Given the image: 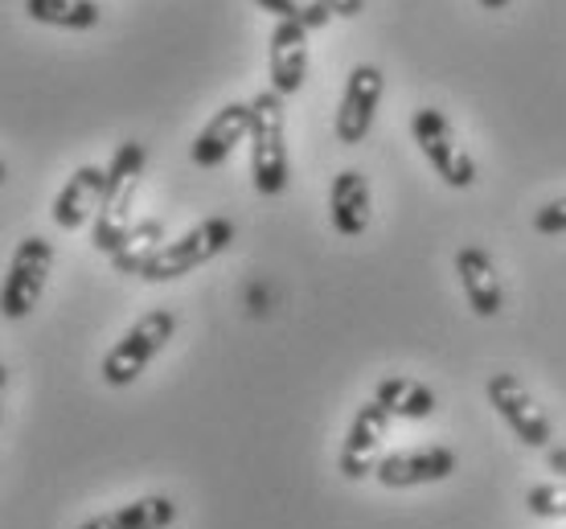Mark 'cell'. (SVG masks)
I'll return each mask as SVG.
<instances>
[{
	"mask_svg": "<svg viewBox=\"0 0 566 529\" xmlns=\"http://www.w3.org/2000/svg\"><path fill=\"white\" fill-rule=\"evenodd\" d=\"M513 0H481V9H489V13H501V9H510Z\"/></svg>",
	"mask_w": 566,
	"mask_h": 529,
	"instance_id": "484cf974",
	"label": "cell"
},
{
	"mask_svg": "<svg viewBox=\"0 0 566 529\" xmlns=\"http://www.w3.org/2000/svg\"><path fill=\"white\" fill-rule=\"evenodd\" d=\"M455 275H460V287H464V300L476 316H496L505 308V287H501V275H496V263L484 246H464L455 251Z\"/></svg>",
	"mask_w": 566,
	"mask_h": 529,
	"instance_id": "4fadbf2b",
	"label": "cell"
},
{
	"mask_svg": "<svg viewBox=\"0 0 566 529\" xmlns=\"http://www.w3.org/2000/svg\"><path fill=\"white\" fill-rule=\"evenodd\" d=\"M382 91H386V78L378 66H354L349 78H345V95H340V107H337V119H333V128H337V140L340 144H361L374 128V115H378V103H382Z\"/></svg>",
	"mask_w": 566,
	"mask_h": 529,
	"instance_id": "9c48e42d",
	"label": "cell"
},
{
	"mask_svg": "<svg viewBox=\"0 0 566 529\" xmlns=\"http://www.w3.org/2000/svg\"><path fill=\"white\" fill-rule=\"evenodd\" d=\"M251 181L263 198L287 189V140H283V95L259 91L251 99Z\"/></svg>",
	"mask_w": 566,
	"mask_h": 529,
	"instance_id": "7a4b0ae2",
	"label": "cell"
},
{
	"mask_svg": "<svg viewBox=\"0 0 566 529\" xmlns=\"http://www.w3.org/2000/svg\"><path fill=\"white\" fill-rule=\"evenodd\" d=\"M247 136H251V103H227V107L198 131L189 157H193L198 169H218V165H227V157L247 140Z\"/></svg>",
	"mask_w": 566,
	"mask_h": 529,
	"instance_id": "7c38bea8",
	"label": "cell"
},
{
	"mask_svg": "<svg viewBox=\"0 0 566 529\" xmlns=\"http://www.w3.org/2000/svg\"><path fill=\"white\" fill-rule=\"evenodd\" d=\"M268 71L275 95H283V99L296 95L308 78V29L292 25V21H275L268 42Z\"/></svg>",
	"mask_w": 566,
	"mask_h": 529,
	"instance_id": "8fae6325",
	"label": "cell"
},
{
	"mask_svg": "<svg viewBox=\"0 0 566 529\" xmlns=\"http://www.w3.org/2000/svg\"><path fill=\"white\" fill-rule=\"evenodd\" d=\"M390 423H395V415L386 406H378V402H366L357 411L349 431H345V444H340V459H337L345 480H366V476H374V468L382 464V444L386 435H390Z\"/></svg>",
	"mask_w": 566,
	"mask_h": 529,
	"instance_id": "ba28073f",
	"label": "cell"
},
{
	"mask_svg": "<svg viewBox=\"0 0 566 529\" xmlns=\"http://www.w3.org/2000/svg\"><path fill=\"white\" fill-rule=\"evenodd\" d=\"M525 509L534 517H546V521L566 517V485H534L525 493Z\"/></svg>",
	"mask_w": 566,
	"mask_h": 529,
	"instance_id": "44dd1931",
	"label": "cell"
},
{
	"mask_svg": "<svg viewBox=\"0 0 566 529\" xmlns=\"http://www.w3.org/2000/svg\"><path fill=\"white\" fill-rule=\"evenodd\" d=\"M230 243H234V222H230V218H206L201 226L185 230L181 239H172V243L160 246L153 255V263L140 272V279H148V284L181 279V275L198 272L201 263L218 258Z\"/></svg>",
	"mask_w": 566,
	"mask_h": 529,
	"instance_id": "277c9868",
	"label": "cell"
},
{
	"mask_svg": "<svg viewBox=\"0 0 566 529\" xmlns=\"http://www.w3.org/2000/svg\"><path fill=\"white\" fill-rule=\"evenodd\" d=\"M172 521H177V501L165 493H153V497H140V501H128L119 509L91 517L78 529H169Z\"/></svg>",
	"mask_w": 566,
	"mask_h": 529,
	"instance_id": "2e32d148",
	"label": "cell"
},
{
	"mask_svg": "<svg viewBox=\"0 0 566 529\" xmlns=\"http://www.w3.org/2000/svg\"><path fill=\"white\" fill-rule=\"evenodd\" d=\"M455 473L452 447H415V452H390L374 468V480L382 488H419L448 480Z\"/></svg>",
	"mask_w": 566,
	"mask_h": 529,
	"instance_id": "30bf717a",
	"label": "cell"
},
{
	"mask_svg": "<svg viewBox=\"0 0 566 529\" xmlns=\"http://www.w3.org/2000/svg\"><path fill=\"white\" fill-rule=\"evenodd\" d=\"M25 17L38 21V25H54V29H95L99 25L103 9L95 0H25Z\"/></svg>",
	"mask_w": 566,
	"mask_h": 529,
	"instance_id": "d6986e66",
	"label": "cell"
},
{
	"mask_svg": "<svg viewBox=\"0 0 566 529\" xmlns=\"http://www.w3.org/2000/svg\"><path fill=\"white\" fill-rule=\"evenodd\" d=\"M374 402L386 406L395 419H431L436 415V390L423 387L419 378H382L374 390Z\"/></svg>",
	"mask_w": 566,
	"mask_h": 529,
	"instance_id": "e0dca14e",
	"label": "cell"
},
{
	"mask_svg": "<svg viewBox=\"0 0 566 529\" xmlns=\"http://www.w3.org/2000/svg\"><path fill=\"white\" fill-rule=\"evenodd\" d=\"M50 272H54V243L42 239V234L21 239L13 258H9L4 284H0V316L25 320V316L38 308V300H42L45 284H50Z\"/></svg>",
	"mask_w": 566,
	"mask_h": 529,
	"instance_id": "5b68a950",
	"label": "cell"
},
{
	"mask_svg": "<svg viewBox=\"0 0 566 529\" xmlns=\"http://www.w3.org/2000/svg\"><path fill=\"white\" fill-rule=\"evenodd\" d=\"M160 246H165V222L160 218H144V222H136L128 230V239L119 243V251L112 255V267L119 275H140Z\"/></svg>",
	"mask_w": 566,
	"mask_h": 529,
	"instance_id": "ac0fdd59",
	"label": "cell"
},
{
	"mask_svg": "<svg viewBox=\"0 0 566 529\" xmlns=\"http://www.w3.org/2000/svg\"><path fill=\"white\" fill-rule=\"evenodd\" d=\"M4 177H9V169H4V160H0V186H4Z\"/></svg>",
	"mask_w": 566,
	"mask_h": 529,
	"instance_id": "4316f807",
	"label": "cell"
},
{
	"mask_svg": "<svg viewBox=\"0 0 566 529\" xmlns=\"http://www.w3.org/2000/svg\"><path fill=\"white\" fill-rule=\"evenodd\" d=\"M546 468L566 485V447H546Z\"/></svg>",
	"mask_w": 566,
	"mask_h": 529,
	"instance_id": "cb8c5ba5",
	"label": "cell"
},
{
	"mask_svg": "<svg viewBox=\"0 0 566 529\" xmlns=\"http://www.w3.org/2000/svg\"><path fill=\"white\" fill-rule=\"evenodd\" d=\"M328 218L340 239H357L369 226V181L366 172L340 169L328 186Z\"/></svg>",
	"mask_w": 566,
	"mask_h": 529,
	"instance_id": "9a60e30c",
	"label": "cell"
},
{
	"mask_svg": "<svg viewBox=\"0 0 566 529\" xmlns=\"http://www.w3.org/2000/svg\"><path fill=\"white\" fill-rule=\"evenodd\" d=\"M534 230L538 234H566V198H554V201H546L538 214H534Z\"/></svg>",
	"mask_w": 566,
	"mask_h": 529,
	"instance_id": "7402d4cb",
	"label": "cell"
},
{
	"mask_svg": "<svg viewBox=\"0 0 566 529\" xmlns=\"http://www.w3.org/2000/svg\"><path fill=\"white\" fill-rule=\"evenodd\" d=\"M333 17H361L366 13V0H321Z\"/></svg>",
	"mask_w": 566,
	"mask_h": 529,
	"instance_id": "603a6c76",
	"label": "cell"
},
{
	"mask_svg": "<svg viewBox=\"0 0 566 529\" xmlns=\"http://www.w3.org/2000/svg\"><path fill=\"white\" fill-rule=\"evenodd\" d=\"M263 13L280 17V21H292V25H304L312 33V29H325L328 21H333V13H328L321 0H255Z\"/></svg>",
	"mask_w": 566,
	"mask_h": 529,
	"instance_id": "ffe728a7",
	"label": "cell"
},
{
	"mask_svg": "<svg viewBox=\"0 0 566 529\" xmlns=\"http://www.w3.org/2000/svg\"><path fill=\"white\" fill-rule=\"evenodd\" d=\"M484 399H489V406H493L496 415L510 423V431L522 440L525 447H554V427L551 419H546V411H542L538 402H534V394L522 387V378L517 373H493L489 382H484Z\"/></svg>",
	"mask_w": 566,
	"mask_h": 529,
	"instance_id": "52a82bcc",
	"label": "cell"
},
{
	"mask_svg": "<svg viewBox=\"0 0 566 529\" xmlns=\"http://www.w3.org/2000/svg\"><path fill=\"white\" fill-rule=\"evenodd\" d=\"M103 189H107V169L103 165H78L71 172V181L57 189L54 198V222L62 230H83L91 218L99 214Z\"/></svg>",
	"mask_w": 566,
	"mask_h": 529,
	"instance_id": "5bb4252c",
	"label": "cell"
},
{
	"mask_svg": "<svg viewBox=\"0 0 566 529\" xmlns=\"http://www.w3.org/2000/svg\"><path fill=\"white\" fill-rule=\"evenodd\" d=\"M4 390H9V370L0 366V419H4Z\"/></svg>",
	"mask_w": 566,
	"mask_h": 529,
	"instance_id": "d4e9b609",
	"label": "cell"
},
{
	"mask_svg": "<svg viewBox=\"0 0 566 529\" xmlns=\"http://www.w3.org/2000/svg\"><path fill=\"white\" fill-rule=\"evenodd\" d=\"M411 136H415V144H419V152H423L427 165L439 172L443 186L468 189L476 181V165H472V157L455 144V131L443 112L419 107V112L411 115Z\"/></svg>",
	"mask_w": 566,
	"mask_h": 529,
	"instance_id": "8992f818",
	"label": "cell"
},
{
	"mask_svg": "<svg viewBox=\"0 0 566 529\" xmlns=\"http://www.w3.org/2000/svg\"><path fill=\"white\" fill-rule=\"evenodd\" d=\"M144 160H148L144 144L124 140L115 148L112 165H107V189H103L99 214H95V230H91V243L103 255H115L119 243L128 239V230L136 226L132 222V201H136V189H140Z\"/></svg>",
	"mask_w": 566,
	"mask_h": 529,
	"instance_id": "6da1fadb",
	"label": "cell"
},
{
	"mask_svg": "<svg viewBox=\"0 0 566 529\" xmlns=\"http://www.w3.org/2000/svg\"><path fill=\"white\" fill-rule=\"evenodd\" d=\"M172 332H177V316H172L169 308L144 313L140 320L107 349V358H103V382H107V387H132V382L153 366L156 353L169 345Z\"/></svg>",
	"mask_w": 566,
	"mask_h": 529,
	"instance_id": "3957f363",
	"label": "cell"
}]
</instances>
